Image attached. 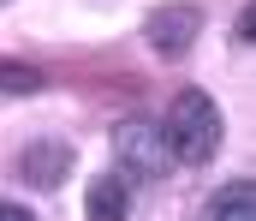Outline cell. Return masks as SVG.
I'll list each match as a JSON object with an SVG mask.
<instances>
[{
  "label": "cell",
  "instance_id": "1",
  "mask_svg": "<svg viewBox=\"0 0 256 221\" xmlns=\"http://www.w3.org/2000/svg\"><path fill=\"white\" fill-rule=\"evenodd\" d=\"M220 138H226L220 108H214L202 90H179V96H173V108H167V126H161V144H167V155H173V161H191V167H202V161L220 149Z\"/></svg>",
  "mask_w": 256,
  "mask_h": 221
},
{
  "label": "cell",
  "instance_id": "2",
  "mask_svg": "<svg viewBox=\"0 0 256 221\" xmlns=\"http://www.w3.org/2000/svg\"><path fill=\"white\" fill-rule=\"evenodd\" d=\"M114 149H120V161H126V185H137V179H155L173 155H167V144H161V132L155 126H120V138H114Z\"/></svg>",
  "mask_w": 256,
  "mask_h": 221
},
{
  "label": "cell",
  "instance_id": "3",
  "mask_svg": "<svg viewBox=\"0 0 256 221\" xmlns=\"http://www.w3.org/2000/svg\"><path fill=\"white\" fill-rule=\"evenodd\" d=\"M196 30H202L196 6H161V12L149 18V48H155V54H185Z\"/></svg>",
  "mask_w": 256,
  "mask_h": 221
},
{
  "label": "cell",
  "instance_id": "4",
  "mask_svg": "<svg viewBox=\"0 0 256 221\" xmlns=\"http://www.w3.org/2000/svg\"><path fill=\"white\" fill-rule=\"evenodd\" d=\"M84 215H90V221H126L131 215V185L120 179V173L90 179V191H84Z\"/></svg>",
  "mask_w": 256,
  "mask_h": 221
},
{
  "label": "cell",
  "instance_id": "5",
  "mask_svg": "<svg viewBox=\"0 0 256 221\" xmlns=\"http://www.w3.org/2000/svg\"><path fill=\"white\" fill-rule=\"evenodd\" d=\"M202 221H256V191H250V179H226V185L202 203Z\"/></svg>",
  "mask_w": 256,
  "mask_h": 221
},
{
  "label": "cell",
  "instance_id": "6",
  "mask_svg": "<svg viewBox=\"0 0 256 221\" xmlns=\"http://www.w3.org/2000/svg\"><path fill=\"white\" fill-rule=\"evenodd\" d=\"M24 173H30L36 185H60L66 179V149L60 144H36L30 155H24Z\"/></svg>",
  "mask_w": 256,
  "mask_h": 221
},
{
  "label": "cell",
  "instance_id": "7",
  "mask_svg": "<svg viewBox=\"0 0 256 221\" xmlns=\"http://www.w3.org/2000/svg\"><path fill=\"white\" fill-rule=\"evenodd\" d=\"M0 84H6V90H36V72H18V66H6V72H0Z\"/></svg>",
  "mask_w": 256,
  "mask_h": 221
},
{
  "label": "cell",
  "instance_id": "8",
  "mask_svg": "<svg viewBox=\"0 0 256 221\" xmlns=\"http://www.w3.org/2000/svg\"><path fill=\"white\" fill-rule=\"evenodd\" d=\"M0 221H36L30 209H18V203H0Z\"/></svg>",
  "mask_w": 256,
  "mask_h": 221
}]
</instances>
